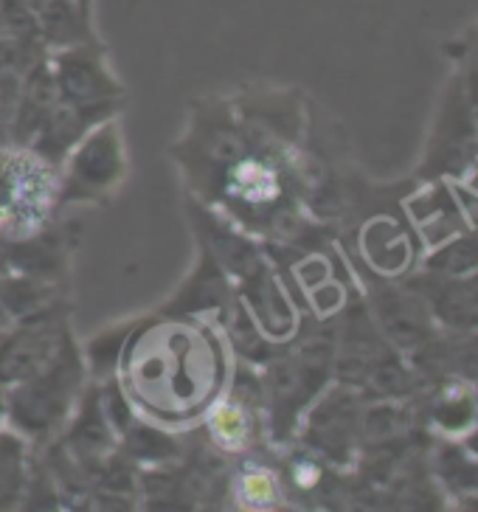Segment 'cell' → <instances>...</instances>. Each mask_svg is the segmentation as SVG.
Masks as SVG:
<instances>
[{"label": "cell", "instance_id": "6da1fadb", "mask_svg": "<svg viewBox=\"0 0 478 512\" xmlns=\"http://www.w3.org/2000/svg\"><path fill=\"white\" fill-rule=\"evenodd\" d=\"M234 369L237 355L217 318L158 310L130 324L113 380L141 420L180 434L206 420Z\"/></svg>", "mask_w": 478, "mask_h": 512}, {"label": "cell", "instance_id": "7a4b0ae2", "mask_svg": "<svg viewBox=\"0 0 478 512\" xmlns=\"http://www.w3.org/2000/svg\"><path fill=\"white\" fill-rule=\"evenodd\" d=\"M88 366L76 341L51 366L3 389V425L29 445H48L65 431L85 394Z\"/></svg>", "mask_w": 478, "mask_h": 512}, {"label": "cell", "instance_id": "3957f363", "mask_svg": "<svg viewBox=\"0 0 478 512\" xmlns=\"http://www.w3.org/2000/svg\"><path fill=\"white\" fill-rule=\"evenodd\" d=\"M60 209V166L29 147L0 150V234L31 237Z\"/></svg>", "mask_w": 478, "mask_h": 512}, {"label": "cell", "instance_id": "277c9868", "mask_svg": "<svg viewBox=\"0 0 478 512\" xmlns=\"http://www.w3.org/2000/svg\"><path fill=\"white\" fill-rule=\"evenodd\" d=\"M127 178V144L119 116L93 124L60 164V209L105 203Z\"/></svg>", "mask_w": 478, "mask_h": 512}, {"label": "cell", "instance_id": "5b68a950", "mask_svg": "<svg viewBox=\"0 0 478 512\" xmlns=\"http://www.w3.org/2000/svg\"><path fill=\"white\" fill-rule=\"evenodd\" d=\"M57 96L90 124L119 116L124 88L107 65V54L93 43L48 51Z\"/></svg>", "mask_w": 478, "mask_h": 512}, {"label": "cell", "instance_id": "8992f818", "mask_svg": "<svg viewBox=\"0 0 478 512\" xmlns=\"http://www.w3.org/2000/svg\"><path fill=\"white\" fill-rule=\"evenodd\" d=\"M74 344L68 316L45 310L26 318L17 330L0 338V389H12L60 358Z\"/></svg>", "mask_w": 478, "mask_h": 512}, {"label": "cell", "instance_id": "52a82bcc", "mask_svg": "<svg viewBox=\"0 0 478 512\" xmlns=\"http://www.w3.org/2000/svg\"><path fill=\"white\" fill-rule=\"evenodd\" d=\"M237 302V287L228 273L211 259L209 251L200 248L195 271L180 285V290L161 307L169 313H189V316H209L223 321L231 304Z\"/></svg>", "mask_w": 478, "mask_h": 512}, {"label": "cell", "instance_id": "ba28073f", "mask_svg": "<svg viewBox=\"0 0 478 512\" xmlns=\"http://www.w3.org/2000/svg\"><path fill=\"white\" fill-rule=\"evenodd\" d=\"M48 51L93 43L88 0H26Z\"/></svg>", "mask_w": 478, "mask_h": 512}, {"label": "cell", "instance_id": "9c48e42d", "mask_svg": "<svg viewBox=\"0 0 478 512\" xmlns=\"http://www.w3.org/2000/svg\"><path fill=\"white\" fill-rule=\"evenodd\" d=\"M259 420H262V411L242 400L234 392H225L211 411L206 414V434L209 442L225 456H239L248 448H254L256 431H259Z\"/></svg>", "mask_w": 478, "mask_h": 512}, {"label": "cell", "instance_id": "30bf717a", "mask_svg": "<svg viewBox=\"0 0 478 512\" xmlns=\"http://www.w3.org/2000/svg\"><path fill=\"white\" fill-rule=\"evenodd\" d=\"M29 442L12 428H0V510H12L29 487Z\"/></svg>", "mask_w": 478, "mask_h": 512}, {"label": "cell", "instance_id": "8fae6325", "mask_svg": "<svg viewBox=\"0 0 478 512\" xmlns=\"http://www.w3.org/2000/svg\"><path fill=\"white\" fill-rule=\"evenodd\" d=\"M231 493H234V501H239V507H245V510H268L279 501L276 479L254 462L234 473Z\"/></svg>", "mask_w": 478, "mask_h": 512}, {"label": "cell", "instance_id": "7c38bea8", "mask_svg": "<svg viewBox=\"0 0 478 512\" xmlns=\"http://www.w3.org/2000/svg\"><path fill=\"white\" fill-rule=\"evenodd\" d=\"M0 422H3V389H0Z\"/></svg>", "mask_w": 478, "mask_h": 512}]
</instances>
